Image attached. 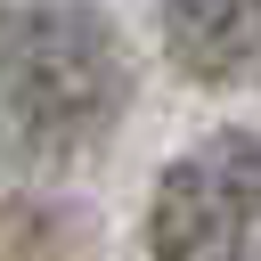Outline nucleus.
<instances>
[{"label": "nucleus", "mask_w": 261, "mask_h": 261, "mask_svg": "<svg viewBox=\"0 0 261 261\" xmlns=\"http://www.w3.org/2000/svg\"><path fill=\"white\" fill-rule=\"evenodd\" d=\"M130 106V57L82 0L0 8V155L24 171H73L114 139Z\"/></svg>", "instance_id": "1"}, {"label": "nucleus", "mask_w": 261, "mask_h": 261, "mask_svg": "<svg viewBox=\"0 0 261 261\" xmlns=\"http://www.w3.org/2000/svg\"><path fill=\"white\" fill-rule=\"evenodd\" d=\"M155 261H261V139L220 130L188 147L147 212Z\"/></svg>", "instance_id": "2"}, {"label": "nucleus", "mask_w": 261, "mask_h": 261, "mask_svg": "<svg viewBox=\"0 0 261 261\" xmlns=\"http://www.w3.org/2000/svg\"><path fill=\"white\" fill-rule=\"evenodd\" d=\"M163 41L179 73L212 90H253L261 82V0H163Z\"/></svg>", "instance_id": "3"}]
</instances>
